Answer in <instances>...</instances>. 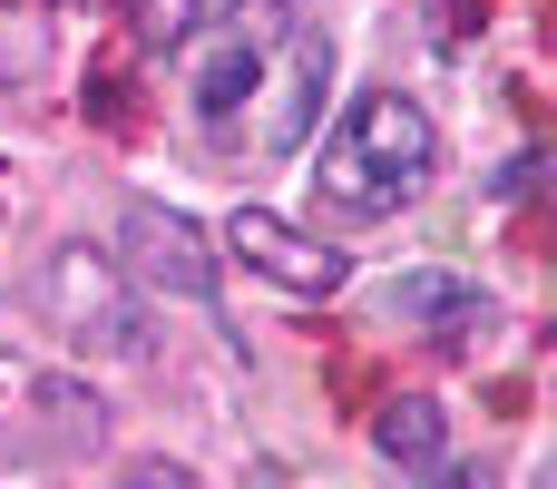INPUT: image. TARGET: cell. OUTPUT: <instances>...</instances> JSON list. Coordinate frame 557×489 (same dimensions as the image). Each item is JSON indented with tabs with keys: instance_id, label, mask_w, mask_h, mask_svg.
Wrapping results in <instances>:
<instances>
[{
	"instance_id": "obj_7",
	"label": "cell",
	"mask_w": 557,
	"mask_h": 489,
	"mask_svg": "<svg viewBox=\"0 0 557 489\" xmlns=\"http://www.w3.org/2000/svg\"><path fill=\"white\" fill-rule=\"evenodd\" d=\"M372 441H382V461L431 470V461H441V402H431V392H392V402L372 412Z\"/></svg>"
},
{
	"instance_id": "obj_11",
	"label": "cell",
	"mask_w": 557,
	"mask_h": 489,
	"mask_svg": "<svg viewBox=\"0 0 557 489\" xmlns=\"http://www.w3.org/2000/svg\"><path fill=\"white\" fill-rule=\"evenodd\" d=\"M431 470H441L431 489H499V470H470V461H431Z\"/></svg>"
},
{
	"instance_id": "obj_2",
	"label": "cell",
	"mask_w": 557,
	"mask_h": 489,
	"mask_svg": "<svg viewBox=\"0 0 557 489\" xmlns=\"http://www.w3.org/2000/svg\"><path fill=\"white\" fill-rule=\"evenodd\" d=\"M29 304H39L59 333L98 343V353H137V343H147V323H137V304H127L117 265H108V255H88V245H59V255H39V274H29Z\"/></svg>"
},
{
	"instance_id": "obj_9",
	"label": "cell",
	"mask_w": 557,
	"mask_h": 489,
	"mask_svg": "<svg viewBox=\"0 0 557 489\" xmlns=\"http://www.w3.org/2000/svg\"><path fill=\"white\" fill-rule=\"evenodd\" d=\"M539 176H548V157H539V147H519V157H509V167L490 176V196H529Z\"/></svg>"
},
{
	"instance_id": "obj_4",
	"label": "cell",
	"mask_w": 557,
	"mask_h": 489,
	"mask_svg": "<svg viewBox=\"0 0 557 489\" xmlns=\"http://www.w3.org/2000/svg\"><path fill=\"white\" fill-rule=\"evenodd\" d=\"M225 255H235L245 274L284 284V294H304V304H323V294H343V284H352V255H343V245H323V235H304V225L264 216V206H235Z\"/></svg>"
},
{
	"instance_id": "obj_6",
	"label": "cell",
	"mask_w": 557,
	"mask_h": 489,
	"mask_svg": "<svg viewBox=\"0 0 557 489\" xmlns=\"http://www.w3.org/2000/svg\"><path fill=\"white\" fill-rule=\"evenodd\" d=\"M323 78H333V39L323 29H294V69H284V98H274V147H304L313 137Z\"/></svg>"
},
{
	"instance_id": "obj_1",
	"label": "cell",
	"mask_w": 557,
	"mask_h": 489,
	"mask_svg": "<svg viewBox=\"0 0 557 489\" xmlns=\"http://www.w3.org/2000/svg\"><path fill=\"white\" fill-rule=\"evenodd\" d=\"M431 176H441V127H431L401 88H362V98L343 108V127L323 137V157H313V186H323V206H343V216H392V206H411Z\"/></svg>"
},
{
	"instance_id": "obj_3",
	"label": "cell",
	"mask_w": 557,
	"mask_h": 489,
	"mask_svg": "<svg viewBox=\"0 0 557 489\" xmlns=\"http://www.w3.org/2000/svg\"><path fill=\"white\" fill-rule=\"evenodd\" d=\"M117 265H127L147 294L215 304V245L196 235V216H176V206H157V196H137V206L117 216Z\"/></svg>"
},
{
	"instance_id": "obj_10",
	"label": "cell",
	"mask_w": 557,
	"mask_h": 489,
	"mask_svg": "<svg viewBox=\"0 0 557 489\" xmlns=\"http://www.w3.org/2000/svg\"><path fill=\"white\" fill-rule=\"evenodd\" d=\"M127 489H196V480H186L176 461H137V470H127Z\"/></svg>"
},
{
	"instance_id": "obj_8",
	"label": "cell",
	"mask_w": 557,
	"mask_h": 489,
	"mask_svg": "<svg viewBox=\"0 0 557 489\" xmlns=\"http://www.w3.org/2000/svg\"><path fill=\"white\" fill-rule=\"evenodd\" d=\"M215 10H225V0H127V20H137V39H147V49H176V39H186V29H206Z\"/></svg>"
},
{
	"instance_id": "obj_5",
	"label": "cell",
	"mask_w": 557,
	"mask_h": 489,
	"mask_svg": "<svg viewBox=\"0 0 557 489\" xmlns=\"http://www.w3.org/2000/svg\"><path fill=\"white\" fill-rule=\"evenodd\" d=\"M382 314L392 323H421V333H460V314H490L460 274H441V265H421V274H392V294H382Z\"/></svg>"
}]
</instances>
